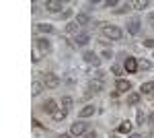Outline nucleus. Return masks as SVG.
<instances>
[{
	"mask_svg": "<svg viewBox=\"0 0 154 138\" xmlns=\"http://www.w3.org/2000/svg\"><path fill=\"white\" fill-rule=\"evenodd\" d=\"M101 25V29H103V35L109 37V39H121L123 37V31L115 27V25H109V23H99Z\"/></svg>",
	"mask_w": 154,
	"mask_h": 138,
	"instance_id": "f257e3e1",
	"label": "nucleus"
},
{
	"mask_svg": "<svg viewBox=\"0 0 154 138\" xmlns=\"http://www.w3.org/2000/svg\"><path fill=\"white\" fill-rule=\"evenodd\" d=\"M86 132H88V124L78 122V120H76V122L72 124V128H70V134H72V136H84Z\"/></svg>",
	"mask_w": 154,
	"mask_h": 138,
	"instance_id": "f03ea898",
	"label": "nucleus"
},
{
	"mask_svg": "<svg viewBox=\"0 0 154 138\" xmlns=\"http://www.w3.org/2000/svg\"><path fill=\"white\" fill-rule=\"evenodd\" d=\"M60 82H62V81H60V76H58V74H54V72H48V74L43 76V85H45L48 89H58Z\"/></svg>",
	"mask_w": 154,
	"mask_h": 138,
	"instance_id": "7ed1b4c3",
	"label": "nucleus"
},
{
	"mask_svg": "<svg viewBox=\"0 0 154 138\" xmlns=\"http://www.w3.org/2000/svg\"><path fill=\"white\" fill-rule=\"evenodd\" d=\"M35 47L39 50V54H49V52H51V43H49L45 37H37L35 39Z\"/></svg>",
	"mask_w": 154,
	"mask_h": 138,
	"instance_id": "20e7f679",
	"label": "nucleus"
},
{
	"mask_svg": "<svg viewBox=\"0 0 154 138\" xmlns=\"http://www.w3.org/2000/svg\"><path fill=\"white\" fill-rule=\"evenodd\" d=\"M140 29H142V21L138 19V17H134L128 21V33L130 35H138L140 33Z\"/></svg>",
	"mask_w": 154,
	"mask_h": 138,
	"instance_id": "39448f33",
	"label": "nucleus"
},
{
	"mask_svg": "<svg viewBox=\"0 0 154 138\" xmlns=\"http://www.w3.org/2000/svg\"><path fill=\"white\" fill-rule=\"evenodd\" d=\"M84 62H86V64H91V66H101V58L97 56L95 52H91V50H88V52H84Z\"/></svg>",
	"mask_w": 154,
	"mask_h": 138,
	"instance_id": "423d86ee",
	"label": "nucleus"
},
{
	"mask_svg": "<svg viewBox=\"0 0 154 138\" xmlns=\"http://www.w3.org/2000/svg\"><path fill=\"white\" fill-rule=\"evenodd\" d=\"M41 109H43V111H45V114H56V111H58V103H56V99H48V101H45V103L41 105Z\"/></svg>",
	"mask_w": 154,
	"mask_h": 138,
	"instance_id": "0eeeda50",
	"label": "nucleus"
},
{
	"mask_svg": "<svg viewBox=\"0 0 154 138\" xmlns=\"http://www.w3.org/2000/svg\"><path fill=\"white\" fill-rule=\"evenodd\" d=\"M115 89H117V93H128V91H131V82L125 81V79H119L115 82Z\"/></svg>",
	"mask_w": 154,
	"mask_h": 138,
	"instance_id": "6e6552de",
	"label": "nucleus"
},
{
	"mask_svg": "<svg viewBox=\"0 0 154 138\" xmlns=\"http://www.w3.org/2000/svg\"><path fill=\"white\" fill-rule=\"evenodd\" d=\"M123 66H125V70H128V72H130V74H134V72H136V70H138V66H140V64H138V62H136V58L128 56V58H125V64H123Z\"/></svg>",
	"mask_w": 154,
	"mask_h": 138,
	"instance_id": "1a4fd4ad",
	"label": "nucleus"
},
{
	"mask_svg": "<svg viewBox=\"0 0 154 138\" xmlns=\"http://www.w3.org/2000/svg\"><path fill=\"white\" fill-rule=\"evenodd\" d=\"M45 8H48L49 12H60L64 8V4L58 2V0H48V2H45Z\"/></svg>",
	"mask_w": 154,
	"mask_h": 138,
	"instance_id": "9d476101",
	"label": "nucleus"
},
{
	"mask_svg": "<svg viewBox=\"0 0 154 138\" xmlns=\"http://www.w3.org/2000/svg\"><path fill=\"white\" fill-rule=\"evenodd\" d=\"M88 41H91V35H88V33H78L76 37H74V46L82 47V46H86Z\"/></svg>",
	"mask_w": 154,
	"mask_h": 138,
	"instance_id": "9b49d317",
	"label": "nucleus"
},
{
	"mask_svg": "<svg viewBox=\"0 0 154 138\" xmlns=\"http://www.w3.org/2000/svg\"><path fill=\"white\" fill-rule=\"evenodd\" d=\"M95 111H97L95 105H84L82 109H80V114H78V115H80V117L84 120V117H91V115H95Z\"/></svg>",
	"mask_w": 154,
	"mask_h": 138,
	"instance_id": "f8f14e48",
	"label": "nucleus"
},
{
	"mask_svg": "<svg viewBox=\"0 0 154 138\" xmlns=\"http://www.w3.org/2000/svg\"><path fill=\"white\" fill-rule=\"evenodd\" d=\"M74 23L78 25V27H84V25H88V23H91V17H88V14H84V12H80V14H76Z\"/></svg>",
	"mask_w": 154,
	"mask_h": 138,
	"instance_id": "ddd939ff",
	"label": "nucleus"
},
{
	"mask_svg": "<svg viewBox=\"0 0 154 138\" xmlns=\"http://www.w3.org/2000/svg\"><path fill=\"white\" fill-rule=\"evenodd\" d=\"M117 132H119V134H130V132H131V122H130V120H123V122L117 126Z\"/></svg>",
	"mask_w": 154,
	"mask_h": 138,
	"instance_id": "4468645a",
	"label": "nucleus"
},
{
	"mask_svg": "<svg viewBox=\"0 0 154 138\" xmlns=\"http://www.w3.org/2000/svg\"><path fill=\"white\" fill-rule=\"evenodd\" d=\"M103 91V81H91L88 82V95L91 93H99Z\"/></svg>",
	"mask_w": 154,
	"mask_h": 138,
	"instance_id": "2eb2a0df",
	"label": "nucleus"
},
{
	"mask_svg": "<svg viewBox=\"0 0 154 138\" xmlns=\"http://www.w3.org/2000/svg\"><path fill=\"white\" fill-rule=\"evenodd\" d=\"M72 105H74V101H72V97H68V95H64V97H62V107H64L66 111H70V109H72Z\"/></svg>",
	"mask_w": 154,
	"mask_h": 138,
	"instance_id": "dca6fc26",
	"label": "nucleus"
},
{
	"mask_svg": "<svg viewBox=\"0 0 154 138\" xmlns=\"http://www.w3.org/2000/svg\"><path fill=\"white\" fill-rule=\"evenodd\" d=\"M41 91H43V82L33 81V87H31V93H33V97H37V95H39Z\"/></svg>",
	"mask_w": 154,
	"mask_h": 138,
	"instance_id": "f3484780",
	"label": "nucleus"
},
{
	"mask_svg": "<svg viewBox=\"0 0 154 138\" xmlns=\"http://www.w3.org/2000/svg\"><path fill=\"white\" fill-rule=\"evenodd\" d=\"M140 91H142V93H146V95L154 93V81H150V82H144L142 87H140Z\"/></svg>",
	"mask_w": 154,
	"mask_h": 138,
	"instance_id": "a211bd4d",
	"label": "nucleus"
},
{
	"mask_svg": "<svg viewBox=\"0 0 154 138\" xmlns=\"http://www.w3.org/2000/svg\"><path fill=\"white\" fill-rule=\"evenodd\" d=\"M140 103V93H131L128 95V105H138Z\"/></svg>",
	"mask_w": 154,
	"mask_h": 138,
	"instance_id": "6ab92c4d",
	"label": "nucleus"
},
{
	"mask_svg": "<svg viewBox=\"0 0 154 138\" xmlns=\"http://www.w3.org/2000/svg\"><path fill=\"white\" fill-rule=\"evenodd\" d=\"M66 115H68V111H66V109H58V111L51 115V117H54L56 122H62V120H66Z\"/></svg>",
	"mask_w": 154,
	"mask_h": 138,
	"instance_id": "aec40b11",
	"label": "nucleus"
},
{
	"mask_svg": "<svg viewBox=\"0 0 154 138\" xmlns=\"http://www.w3.org/2000/svg\"><path fill=\"white\" fill-rule=\"evenodd\" d=\"M37 29H39L41 33H54V27L48 25V23H39V25H37Z\"/></svg>",
	"mask_w": 154,
	"mask_h": 138,
	"instance_id": "412c9836",
	"label": "nucleus"
},
{
	"mask_svg": "<svg viewBox=\"0 0 154 138\" xmlns=\"http://www.w3.org/2000/svg\"><path fill=\"white\" fill-rule=\"evenodd\" d=\"M148 4H150L148 0H138V2H134V8H136V11H144Z\"/></svg>",
	"mask_w": 154,
	"mask_h": 138,
	"instance_id": "4be33fe9",
	"label": "nucleus"
},
{
	"mask_svg": "<svg viewBox=\"0 0 154 138\" xmlns=\"http://www.w3.org/2000/svg\"><path fill=\"white\" fill-rule=\"evenodd\" d=\"M78 29H80V27H78L76 23H68L66 25V33H76L78 35Z\"/></svg>",
	"mask_w": 154,
	"mask_h": 138,
	"instance_id": "5701e85b",
	"label": "nucleus"
},
{
	"mask_svg": "<svg viewBox=\"0 0 154 138\" xmlns=\"http://www.w3.org/2000/svg\"><path fill=\"white\" fill-rule=\"evenodd\" d=\"M140 68H142V70H150V68H152V64H150L148 60H142V62H140Z\"/></svg>",
	"mask_w": 154,
	"mask_h": 138,
	"instance_id": "b1692460",
	"label": "nucleus"
},
{
	"mask_svg": "<svg viewBox=\"0 0 154 138\" xmlns=\"http://www.w3.org/2000/svg\"><path fill=\"white\" fill-rule=\"evenodd\" d=\"M31 60H33L35 64H37V62H39V60H41V58H39V50H37V47H35V50H33V58H31Z\"/></svg>",
	"mask_w": 154,
	"mask_h": 138,
	"instance_id": "393cba45",
	"label": "nucleus"
},
{
	"mask_svg": "<svg viewBox=\"0 0 154 138\" xmlns=\"http://www.w3.org/2000/svg\"><path fill=\"white\" fill-rule=\"evenodd\" d=\"M80 138H97V132L95 130H88V132H86L84 136H80Z\"/></svg>",
	"mask_w": 154,
	"mask_h": 138,
	"instance_id": "a878e982",
	"label": "nucleus"
},
{
	"mask_svg": "<svg viewBox=\"0 0 154 138\" xmlns=\"http://www.w3.org/2000/svg\"><path fill=\"white\" fill-rule=\"evenodd\" d=\"M95 76H97V81H103V79H105V72H103V70H97Z\"/></svg>",
	"mask_w": 154,
	"mask_h": 138,
	"instance_id": "bb28decb",
	"label": "nucleus"
},
{
	"mask_svg": "<svg viewBox=\"0 0 154 138\" xmlns=\"http://www.w3.org/2000/svg\"><path fill=\"white\" fill-rule=\"evenodd\" d=\"M103 58H109V60H111V58H113V54H111V50H103Z\"/></svg>",
	"mask_w": 154,
	"mask_h": 138,
	"instance_id": "cd10ccee",
	"label": "nucleus"
},
{
	"mask_svg": "<svg viewBox=\"0 0 154 138\" xmlns=\"http://www.w3.org/2000/svg\"><path fill=\"white\" fill-rule=\"evenodd\" d=\"M103 4H105V6H117V0H107Z\"/></svg>",
	"mask_w": 154,
	"mask_h": 138,
	"instance_id": "c85d7f7f",
	"label": "nucleus"
},
{
	"mask_svg": "<svg viewBox=\"0 0 154 138\" xmlns=\"http://www.w3.org/2000/svg\"><path fill=\"white\" fill-rule=\"evenodd\" d=\"M144 46H146V47H154V39H146Z\"/></svg>",
	"mask_w": 154,
	"mask_h": 138,
	"instance_id": "c756f323",
	"label": "nucleus"
},
{
	"mask_svg": "<svg viewBox=\"0 0 154 138\" xmlns=\"http://www.w3.org/2000/svg\"><path fill=\"white\" fill-rule=\"evenodd\" d=\"M148 23H150V27H152V29H154V12H152V14H150V17H148Z\"/></svg>",
	"mask_w": 154,
	"mask_h": 138,
	"instance_id": "7c9ffc66",
	"label": "nucleus"
},
{
	"mask_svg": "<svg viewBox=\"0 0 154 138\" xmlns=\"http://www.w3.org/2000/svg\"><path fill=\"white\" fill-rule=\"evenodd\" d=\"M138 122H140V124H144V114H142V111H138Z\"/></svg>",
	"mask_w": 154,
	"mask_h": 138,
	"instance_id": "2f4dec72",
	"label": "nucleus"
},
{
	"mask_svg": "<svg viewBox=\"0 0 154 138\" xmlns=\"http://www.w3.org/2000/svg\"><path fill=\"white\" fill-rule=\"evenodd\" d=\"M58 138H72V134H60Z\"/></svg>",
	"mask_w": 154,
	"mask_h": 138,
	"instance_id": "473e14b6",
	"label": "nucleus"
},
{
	"mask_svg": "<svg viewBox=\"0 0 154 138\" xmlns=\"http://www.w3.org/2000/svg\"><path fill=\"white\" fill-rule=\"evenodd\" d=\"M130 138H140V136H138V134H131V136Z\"/></svg>",
	"mask_w": 154,
	"mask_h": 138,
	"instance_id": "72a5a7b5",
	"label": "nucleus"
},
{
	"mask_svg": "<svg viewBox=\"0 0 154 138\" xmlns=\"http://www.w3.org/2000/svg\"><path fill=\"white\" fill-rule=\"evenodd\" d=\"M109 138H117V136H109Z\"/></svg>",
	"mask_w": 154,
	"mask_h": 138,
	"instance_id": "f704fd0d",
	"label": "nucleus"
}]
</instances>
